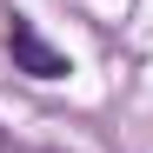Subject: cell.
Returning <instances> with one entry per match:
<instances>
[{
    "label": "cell",
    "mask_w": 153,
    "mask_h": 153,
    "mask_svg": "<svg viewBox=\"0 0 153 153\" xmlns=\"http://www.w3.org/2000/svg\"><path fill=\"white\" fill-rule=\"evenodd\" d=\"M7 47H13V67L20 73H33V80H67V53H60V47H47L40 33H33V20H20L13 13V27H7Z\"/></svg>",
    "instance_id": "1"
}]
</instances>
